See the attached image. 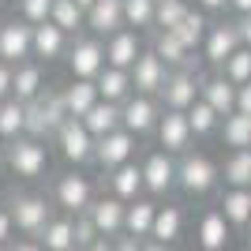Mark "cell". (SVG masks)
Segmentation results:
<instances>
[{"label":"cell","instance_id":"cell-15","mask_svg":"<svg viewBox=\"0 0 251 251\" xmlns=\"http://www.w3.org/2000/svg\"><path fill=\"white\" fill-rule=\"evenodd\" d=\"M169 75H173V68H169L161 56H157L154 49L147 45V52L135 60V68H131V83H135V94H147V98H157L161 90H165Z\"/></svg>","mask_w":251,"mask_h":251},{"label":"cell","instance_id":"cell-53","mask_svg":"<svg viewBox=\"0 0 251 251\" xmlns=\"http://www.w3.org/2000/svg\"><path fill=\"white\" fill-rule=\"evenodd\" d=\"M75 4H79V8H86V11H90V8H94V4H98V0H75Z\"/></svg>","mask_w":251,"mask_h":251},{"label":"cell","instance_id":"cell-7","mask_svg":"<svg viewBox=\"0 0 251 251\" xmlns=\"http://www.w3.org/2000/svg\"><path fill=\"white\" fill-rule=\"evenodd\" d=\"M105 42L94 38V34H79L72 42V52H68V72L72 79H86V83H98V75L105 72Z\"/></svg>","mask_w":251,"mask_h":251},{"label":"cell","instance_id":"cell-22","mask_svg":"<svg viewBox=\"0 0 251 251\" xmlns=\"http://www.w3.org/2000/svg\"><path fill=\"white\" fill-rule=\"evenodd\" d=\"M116 30H124V0H98L86 11V34L94 38H113Z\"/></svg>","mask_w":251,"mask_h":251},{"label":"cell","instance_id":"cell-23","mask_svg":"<svg viewBox=\"0 0 251 251\" xmlns=\"http://www.w3.org/2000/svg\"><path fill=\"white\" fill-rule=\"evenodd\" d=\"M229 232H232V225L225 221V214H221L218 206L206 210L199 218V225H195V236H199L202 251H225L229 248Z\"/></svg>","mask_w":251,"mask_h":251},{"label":"cell","instance_id":"cell-51","mask_svg":"<svg viewBox=\"0 0 251 251\" xmlns=\"http://www.w3.org/2000/svg\"><path fill=\"white\" fill-rule=\"evenodd\" d=\"M86 251H113V240H105V236H101V240H94Z\"/></svg>","mask_w":251,"mask_h":251},{"label":"cell","instance_id":"cell-21","mask_svg":"<svg viewBox=\"0 0 251 251\" xmlns=\"http://www.w3.org/2000/svg\"><path fill=\"white\" fill-rule=\"evenodd\" d=\"M150 49H154L173 72H176V68H199V64H202L199 52H191L173 30H154V34H150Z\"/></svg>","mask_w":251,"mask_h":251},{"label":"cell","instance_id":"cell-10","mask_svg":"<svg viewBox=\"0 0 251 251\" xmlns=\"http://www.w3.org/2000/svg\"><path fill=\"white\" fill-rule=\"evenodd\" d=\"M244 49L240 42V26H236V19H225V23H210V34L206 42H202V60L214 64V68H225V60L229 56H236V52Z\"/></svg>","mask_w":251,"mask_h":251},{"label":"cell","instance_id":"cell-56","mask_svg":"<svg viewBox=\"0 0 251 251\" xmlns=\"http://www.w3.org/2000/svg\"><path fill=\"white\" fill-rule=\"evenodd\" d=\"M4 8H8V0H0V11H4Z\"/></svg>","mask_w":251,"mask_h":251},{"label":"cell","instance_id":"cell-41","mask_svg":"<svg viewBox=\"0 0 251 251\" xmlns=\"http://www.w3.org/2000/svg\"><path fill=\"white\" fill-rule=\"evenodd\" d=\"M221 75H225L229 83H236V86L251 83V49H240L236 56H229L225 68H221Z\"/></svg>","mask_w":251,"mask_h":251},{"label":"cell","instance_id":"cell-25","mask_svg":"<svg viewBox=\"0 0 251 251\" xmlns=\"http://www.w3.org/2000/svg\"><path fill=\"white\" fill-rule=\"evenodd\" d=\"M218 210L225 214V221H229L232 229L248 232L251 229V188H225Z\"/></svg>","mask_w":251,"mask_h":251},{"label":"cell","instance_id":"cell-48","mask_svg":"<svg viewBox=\"0 0 251 251\" xmlns=\"http://www.w3.org/2000/svg\"><path fill=\"white\" fill-rule=\"evenodd\" d=\"M232 0H195V8L199 11H206V15H214V11H225Z\"/></svg>","mask_w":251,"mask_h":251},{"label":"cell","instance_id":"cell-43","mask_svg":"<svg viewBox=\"0 0 251 251\" xmlns=\"http://www.w3.org/2000/svg\"><path fill=\"white\" fill-rule=\"evenodd\" d=\"M15 94V68L0 60V101H8Z\"/></svg>","mask_w":251,"mask_h":251},{"label":"cell","instance_id":"cell-8","mask_svg":"<svg viewBox=\"0 0 251 251\" xmlns=\"http://www.w3.org/2000/svg\"><path fill=\"white\" fill-rule=\"evenodd\" d=\"M0 60L11 64V68L34 60V26L23 23L19 15L0 19Z\"/></svg>","mask_w":251,"mask_h":251},{"label":"cell","instance_id":"cell-45","mask_svg":"<svg viewBox=\"0 0 251 251\" xmlns=\"http://www.w3.org/2000/svg\"><path fill=\"white\" fill-rule=\"evenodd\" d=\"M143 244L139 236H131V232H120V236H113V251H143Z\"/></svg>","mask_w":251,"mask_h":251},{"label":"cell","instance_id":"cell-16","mask_svg":"<svg viewBox=\"0 0 251 251\" xmlns=\"http://www.w3.org/2000/svg\"><path fill=\"white\" fill-rule=\"evenodd\" d=\"M72 42L75 38H68L56 23H42V26H34V60L45 64V68L56 64V60H68Z\"/></svg>","mask_w":251,"mask_h":251},{"label":"cell","instance_id":"cell-55","mask_svg":"<svg viewBox=\"0 0 251 251\" xmlns=\"http://www.w3.org/2000/svg\"><path fill=\"white\" fill-rule=\"evenodd\" d=\"M248 251H251V229H248Z\"/></svg>","mask_w":251,"mask_h":251},{"label":"cell","instance_id":"cell-47","mask_svg":"<svg viewBox=\"0 0 251 251\" xmlns=\"http://www.w3.org/2000/svg\"><path fill=\"white\" fill-rule=\"evenodd\" d=\"M8 251H45L38 240H30V236H15V240L8 244Z\"/></svg>","mask_w":251,"mask_h":251},{"label":"cell","instance_id":"cell-17","mask_svg":"<svg viewBox=\"0 0 251 251\" xmlns=\"http://www.w3.org/2000/svg\"><path fill=\"white\" fill-rule=\"evenodd\" d=\"M147 52V45H143V34L139 30H116L113 38H105V64L109 68H124V72H131L135 68V60Z\"/></svg>","mask_w":251,"mask_h":251},{"label":"cell","instance_id":"cell-36","mask_svg":"<svg viewBox=\"0 0 251 251\" xmlns=\"http://www.w3.org/2000/svg\"><path fill=\"white\" fill-rule=\"evenodd\" d=\"M221 180L225 188H251V150H232L221 161Z\"/></svg>","mask_w":251,"mask_h":251},{"label":"cell","instance_id":"cell-27","mask_svg":"<svg viewBox=\"0 0 251 251\" xmlns=\"http://www.w3.org/2000/svg\"><path fill=\"white\" fill-rule=\"evenodd\" d=\"M83 124H86V131L94 139H105V135H113V131L124 127V109L113 105V101H98L94 109L83 116Z\"/></svg>","mask_w":251,"mask_h":251},{"label":"cell","instance_id":"cell-49","mask_svg":"<svg viewBox=\"0 0 251 251\" xmlns=\"http://www.w3.org/2000/svg\"><path fill=\"white\" fill-rule=\"evenodd\" d=\"M236 26H240V42H244V49H251V15H240V19H236Z\"/></svg>","mask_w":251,"mask_h":251},{"label":"cell","instance_id":"cell-40","mask_svg":"<svg viewBox=\"0 0 251 251\" xmlns=\"http://www.w3.org/2000/svg\"><path fill=\"white\" fill-rule=\"evenodd\" d=\"M52 4L56 0H15V15L30 26H42V23L52 19Z\"/></svg>","mask_w":251,"mask_h":251},{"label":"cell","instance_id":"cell-33","mask_svg":"<svg viewBox=\"0 0 251 251\" xmlns=\"http://www.w3.org/2000/svg\"><path fill=\"white\" fill-rule=\"evenodd\" d=\"M49 23H56L68 38H79V34H86V8H79L75 0H56Z\"/></svg>","mask_w":251,"mask_h":251},{"label":"cell","instance_id":"cell-18","mask_svg":"<svg viewBox=\"0 0 251 251\" xmlns=\"http://www.w3.org/2000/svg\"><path fill=\"white\" fill-rule=\"evenodd\" d=\"M86 218L94 221V229H98V236H105V240H113V236H120V232H124V218H127V202L113 199V195H109V191H105V195H98V199H94V206L86 210Z\"/></svg>","mask_w":251,"mask_h":251},{"label":"cell","instance_id":"cell-35","mask_svg":"<svg viewBox=\"0 0 251 251\" xmlns=\"http://www.w3.org/2000/svg\"><path fill=\"white\" fill-rule=\"evenodd\" d=\"M173 34H176L191 52H202V42H206V34H210V15H206V11H199V8H191V15L180 23Z\"/></svg>","mask_w":251,"mask_h":251},{"label":"cell","instance_id":"cell-46","mask_svg":"<svg viewBox=\"0 0 251 251\" xmlns=\"http://www.w3.org/2000/svg\"><path fill=\"white\" fill-rule=\"evenodd\" d=\"M236 113L251 116V83H244L240 90H236Z\"/></svg>","mask_w":251,"mask_h":251},{"label":"cell","instance_id":"cell-5","mask_svg":"<svg viewBox=\"0 0 251 251\" xmlns=\"http://www.w3.org/2000/svg\"><path fill=\"white\" fill-rule=\"evenodd\" d=\"M221 184V165H214L202 150H188L184 157H176V188L191 199H202Z\"/></svg>","mask_w":251,"mask_h":251},{"label":"cell","instance_id":"cell-39","mask_svg":"<svg viewBox=\"0 0 251 251\" xmlns=\"http://www.w3.org/2000/svg\"><path fill=\"white\" fill-rule=\"evenodd\" d=\"M188 15H191L188 0H157V26L154 30H176Z\"/></svg>","mask_w":251,"mask_h":251},{"label":"cell","instance_id":"cell-29","mask_svg":"<svg viewBox=\"0 0 251 251\" xmlns=\"http://www.w3.org/2000/svg\"><path fill=\"white\" fill-rule=\"evenodd\" d=\"M157 206H161V202H154L150 195H143V199H135V202H127L124 232H131V236H139V240H150V232H154V218H157Z\"/></svg>","mask_w":251,"mask_h":251},{"label":"cell","instance_id":"cell-26","mask_svg":"<svg viewBox=\"0 0 251 251\" xmlns=\"http://www.w3.org/2000/svg\"><path fill=\"white\" fill-rule=\"evenodd\" d=\"M180 236H184V206H180V202H165V206H157V218H154V232H150V240L173 248Z\"/></svg>","mask_w":251,"mask_h":251},{"label":"cell","instance_id":"cell-30","mask_svg":"<svg viewBox=\"0 0 251 251\" xmlns=\"http://www.w3.org/2000/svg\"><path fill=\"white\" fill-rule=\"evenodd\" d=\"M60 94H64V105H68V116H79V120L101 101L98 83H86V79H72L68 86H60Z\"/></svg>","mask_w":251,"mask_h":251},{"label":"cell","instance_id":"cell-12","mask_svg":"<svg viewBox=\"0 0 251 251\" xmlns=\"http://www.w3.org/2000/svg\"><path fill=\"white\" fill-rule=\"evenodd\" d=\"M124 131H131L135 139H147L157 131V124H161V101L157 98H147V94H135V98H127L124 105Z\"/></svg>","mask_w":251,"mask_h":251},{"label":"cell","instance_id":"cell-31","mask_svg":"<svg viewBox=\"0 0 251 251\" xmlns=\"http://www.w3.org/2000/svg\"><path fill=\"white\" fill-rule=\"evenodd\" d=\"M45 251H75V218L68 214H56V218L45 225V232L38 236Z\"/></svg>","mask_w":251,"mask_h":251},{"label":"cell","instance_id":"cell-20","mask_svg":"<svg viewBox=\"0 0 251 251\" xmlns=\"http://www.w3.org/2000/svg\"><path fill=\"white\" fill-rule=\"evenodd\" d=\"M236 90H240L236 83H229L221 72H214V75H202V83H199V101H206L210 109L225 120V116L236 113Z\"/></svg>","mask_w":251,"mask_h":251},{"label":"cell","instance_id":"cell-57","mask_svg":"<svg viewBox=\"0 0 251 251\" xmlns=\"http://www.w3.org/2000/svg\"><path fill=\"white\" fill-rule=\"evenodd\" d=\"M0 251H8V244H0Z\"/></svg>","mask_w":251,"mask_h":251},{"label":"cell","instance_id":"cell-11","mask_svg":"<svg viewBox=\"0 0 251 251\" xmlns=\"http://www.w3.org/2000/svg\"><path fill=\"white\" fill-rule=\"evenodd\" d=\"M154 139H157V150H165V154H173V157H184L188 150H195V147H191L195 135H191L188 113H173V109H165V113H161V124H157V131H154Z\"/></svg>","mask_w":251,"mask_h":251},{"label":"cell","instance_id":"cell-32","mask_svg":"<svg viewBox=\"0 0 251 251\" xmlns=\"http://www.w3.org/2000/svg\"><path fill=\"white\" fill-rule=\"evenodd\" d=\"M23 135H26V105L19 98L0 101V143L8 147V143H15Z\"/></svg>","mask_w":251,"mask_h":251},{"label":"cell","instance_id":"cell-44","mask_svg":"<svg viewBox=\"0 0 251 251\" xmlns=\"http://www.w3.org/2000/svg\"><path fill=\"white\" fill-rule=\"evenodd\" d=\"M11 240H15V221H11L8 202H0V244H11Z\"/></svg>","mask_w":251,"mask_h":251},{"label":"cell","instance_id":"cell-38","mask_svg":"<svg viewBox=\"0 0 251 251\" xmlns=\"http://www.w3.org/2000/svg\"><path fill=\"white\" fill-rule=\"evenodd\" d=\"M188 124H191V135H195V139H210V135H218V131H221V116L214 113L206 101H195L188 109Z\"/></svg>","mask_w":251,"mask_h":251},{"label":"cell","instance_id":"cell-1","mask_svg":"<svg viewBox=\"0 0 251 251\" xmlns=\"http://www.w3.org/2000/svg\"><path fill=\"white\" fill-rule=\"evenodd\" d=\"M4 202H8V210H11L15 232H19V236H30V240H38V236L45 232V225L60 214V210L52 206L49 195H42V191H26V188H11Z\"/></svg>","mask_w":251,"mask_h":251},{"label":"cell","instance_id":"cell-19","mask_svg":"<svg viewBox=\"0 0 251 251\" xmlns=\"http://www.w3.org/2000/svg\"><path fill=\"white\" fill-rule=\"evenodd\" d=\"M105 188L109 195L120 202H135L147 195V180H143V165L139 161H127V165L113 169V173H105Z\"/></svg>","mask_w":251,"mask_h":251},{"label":"cell","instance_id":"cell-52","mask_svg":"<svg viewBox=\"0 0 251 251\" xmlns=\"http://www.w3.org/2000/svg\"><path fill=\"white\" fill-rule=\"evenodd\" d=\"M143 251H173V248H165V244H157V240H147V244H143Z\"/></svg>","mask_w":251,"mask_h":251},{"label":"cell","instance_id":"cell-14","mask_svg":"<svg viewBox=\"0 0 251 251\" xmlns=\"http://www.w3.org/2000/svg\"><path fill=\"white\" fill-rule=\"evenodd\" d=\"M143 180H147V195L150 199H161L176 188V157L165 154V150H150L143 161Z\"/></svg>","mask_w":251,"mask_h":251},{"label":"cell","instance_id":"cell-28","mask_svg":"<svg viewBox=\"0 0 251 251\" xmlns=\"http://www.w3.org/2000/svg\"><path fill=\"white\" fill-rule=\"evenodd\" d=\"M98 94H101V101H113V105H124L127 98H135L131 72H124V68H105V72L98 75Z\"/></svg>","mask_w":251,"mask_h":251},{"label":"cell","instance_id":"cell-34","mask_svg":"<svg viewBox=\"0 0 251 251\" xmlns=\"http://www.w3.org/2000/svg\"><path fill=\"white\" fill-rule=\"evenodd\" d=\"M124 26L139 34H154L157 26V0H124Z\"/></svg>","mask_w":251,"mask_h":251},{"label":"cell","instance_id":"cell-2","mask_svg":"<svg viewBox=\"0 0 251 251\" xmlns=\"http://www.w3.org/2000/svg\"><path fill=\"white\" fill-rule=\"evenodd\" d=\"M49 199L52 206L60 210V214H68V218H83L86 210L94 206L98 191H94V180L83 176L79 169H68V173H56L49 184Z\"/></svg>","mask_w":251,"mask_h":251},{"label":"cell","instance_id":"cell-24","mask_svg":"<svg viewBox=\"0 0 251 251\" xmlns=\"http://www.w3.org/2000/svg\"><path fill=\"white\" fill-rule=\"evenodd\" d=\"M45 90H49V75H45V64L38 60H26L15 68V94L11 98H19L23 105H30L34 98H42Z\"/></svg>","mask_w":251,"mask_h":251},{"label":"cell","instance_id":"cell-54","mask_svg":"<svg viewBox=\"0 0 251 251\" xmlns=\"http://www.w3.org/2000/svg\"><path fill=\"white\" fill-rule=\"evenodd\" d=\"M0 169H4V143H0Z\"/></svg>","mask_w":251,"mask_h":251},{"label":"cell","instance_id":"cell-37","mask_svg":"<svg viewBox=\"0 0 251 251\" xmlns=\"http://www.w3.org/2000/svg\"><path fill=\"white\" fill-rule=\"evenodd\" d=\"M221 143L229 150H251V116L232 113L221 120Z\"/></svg>","mask_w":251,"mask_h":251},{"label":"cell","instance_id":"cell-42","mask_svg":"<svg viewBox=\"0 0 251 251\" xmlns=\"http://www.w3.org/2000/svg\"><path fill=\"white\" fill-rule=\"evenodd\" d=\"M94 240H101L98 229H94V221L86 218V214H83V218H75V251H86Z\"/></svg>","mask_w":251,"mask_h":251},{"label":"cell","instance_id":"cell-50","mask_svg":"<svg viewBox=\"0 0 251 251\" xmlns=\"http://www.w3.org/2000/svg\"><path fill=\"white\" fill-rule=\"evenodd\" d=\"M229 11H236V15H251V0H232Z\"/></svg>","mask_w":251,"mask_h":251},{"label":"cell","instance_id":"cell-3","mask_svg":"<svg viewBox=\"0 0 251 251\" xmlns=\"http://www.w3.org/2000/svg\"><path fill=\"white\" fill-rule=\"evenodd\" d=\"M4 169L15 180H23V184L45 180V173H49V147L42 139H30V135L15 139V143L4 147Z\"/></svg>","mask_w":251,"mask_h":251},{"label":"cell","instance_id":"cell-9","mask_svg":"<svg viewBox=\"0 0 251 251\" xmlns=\"http://www.w3.org/2000/svg\"><path fill=\"white\" fill-rule=\"evenodd\" d=\"M199 83H202V72L199 68H176L169 75L165 90L157 94L161 109H173V113H188L191 105L199 101Z\"/></svg>","mask_w":251,"mask_h":251},{"label":"cell","instance_id":"cell-4","mask_svg":"<svg viewBox=\"0 0 251 251\" xmlns=\"http://www.w3.org/2000/svg\"><path fill=\"white\" fill-rule=\"evenodd\" d=\"M64 120H68V105H64L60 86H49L42 98H34L26 105V135L30 139L52 143V135L64 127Z\"/></svg>","mask_w":251,"mask_h":251},{"label":"cell","instance_id":"cell-13","mask_svg":"<svg viewBox=\"0 0 251 251\" xmlns=\"http://www.w3.org/2000/svg\"><path fill=\"white\" fill-rule=\"evenodd\" d=\"M135 150H139V139L131 135V131H113V135L98 139L94 147V165L101 169V173H113V169L127 165V161H135Z\"/></svg>","mask_w":251,"mask_h":251},{"label":"cell","instance_id":"cell-6","mask_svg":"<svg viewBox=\"0 0 251 251\" xmlns=\"http://www.w3.org/2000/svg\"><path fill=\"white\" fill-rule=\"evenodd\" d=\"M52 147H56V154H60L72 169H83V165H94V147H98V139L86 131V124L79 120V116H68V120H64V127L52 135Z\"/></svg>","mask_w":251,"mask_h":251}]
</instances>
